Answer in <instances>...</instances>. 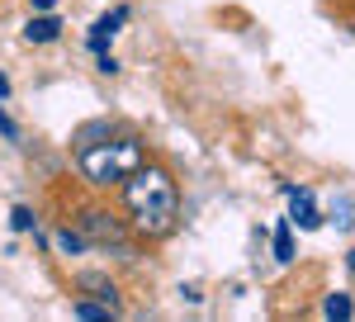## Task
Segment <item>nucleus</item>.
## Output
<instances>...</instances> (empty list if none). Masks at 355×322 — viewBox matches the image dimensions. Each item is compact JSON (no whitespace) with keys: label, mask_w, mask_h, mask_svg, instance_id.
<instances>
[{"label":"nucleus","mask_w":355,"mask_h":322,"mask_svg":"<svg viewBox=\"0 0 355 322\" xmlns=\"http://www.w3.org/2000/svg\"><path fill=\"white\" fill-rule=\"evenodd\" d=\"M119 214L128 218L137 242H162L180 223V185L171 180L166 166L142 161L133 176L119 185Z\"/></svg>","instance_id":"obj_1"},{"label":"nucleus","mask_w":355,"mask_h":322,"mask_svg":"<svg viewBox=\"0 0 355 322\" xmlns=\"http://www.w3.org/2000/svg\"><path fill=\"white\" fill-rule=\"evenodd\" d=\"M142 161H147L142 137L114 133L110 142H95V147H81V152H76V176H81L85 185H95V189H119Z\"/></svg>","instance_id":"obj_2"},{"label":"nucleus","mask_w":355,"mask_h":322,"mask_svg":"<svg viewBox=\"0 0 355 322\" xmlns=\"http://www.w3.org/2000/svg\"><path fill=\"white\" fill-rule=\"evenodd\" d=\"M76 228L85 232L90 246H100V251H110V256H133V228H128V218L123 214H110V209H85L76 218Z\"/></svg>","instance_id":"obj_3"},{"label":"nucleus","mask_w":355,"mask_h":322,"mask_svg":"<svg viewBox=\"0 0 355 322\" xmlns=\"http://www.w3.org/2000/svg\"><path fill=\"white\" fill-rule=\"evenodd\" d=\"M284 194H289V218L299 223V228H322V214H318V194L313 189H299V185H284Z\"/></svg>","instance_id":"obj_4"},{"label":"nucleus","mask_w":355,"mask_h":322,"mask_svg":"<svg viewBox=\"0 0 355 322\" xmlns=\"http://www.w3.org/2000/svg\"><path fill=\"white\" fill-rule=\"evenodd\" d=\"M81 289H85L90 298H100V303H110L114 313L123 308V298H119V285H114L110 275H81Z\"/></svg>","instance_id":"obj_5"},{"label":"nucleus","mask_w":355,"mask_h":322,"mask_svg":"<svg viewBox=\"0 0 355 322\" xmlns=\"http://www.w3.org/2000/svg\"><path fill=\"white\" fill-rule=\"evenodd\" d=\"M119 133V124H105V119H95V124H81L76 133H71V147L81 152V147H95V142H110Z\"/></svg>","instance_id":"obj_6"},{"label":"nucleus","mask_w":355,"mask_h":322,"mask_svg":"<svg viewBox=\"0 0 355 322\" xmlns=\"http://www.w3.org/2000/svg\"><path fill=\"white\" fill-rule=\"evenodd\" d=\"M24 38H28V43H57V38H62V24L53 19V10H48V15H38V19H28Z\"/></svg>","instance_id":"obj_7"},{"label":"nucleus","mask_w":355,"mask_h":322,"mask_svg":"<svg viewBox=\"0 0 355 322\" xmlns=\"http://www.w3.org/2000/svg\"><path fill=\"white\" fill-rule=\"evenodd\" d=\"M294 256H299V246H294V232H289V223H279V228H275V261H279V266H289Z\"/></svg>","instance_id":"obj_8"},{"label":"nucleus","mask_w":355,"mask_h":322,"mask_svg":"<svg viewBox=\"0 0 355 322\" xmlns=\"http://www.w3.org/2000/svg\"><path fill=\"white\" fill-rule=\"evenodd\" d=\"M76 318H85V322H110V318H114V308L85 294V298H76Z\"/></svg>","instance_id":"obj_9"},{"label":"nucleus","mask_w":355,"mask_h":322,"mask_svg":"<svg viewBox=\"0 0 355 322\" xmlns=\"http://www.w3.org/2000/svg\"><path fill=\"white\" fill-rule=\"evenodd\" d=\"M322 313H327L331 322H346L355 313V303H351V294H341V289H336V294H327L322 298Z\"/></svg>","instance_id":"obj_10"},{"label":"nucleus","mask_w":355,"mask_h":322,"mask_svg":"<svg viewBox=\"0 0 355 322\" xmlns=\"http://www.w3.org/2000/svg\"><path fill=\"white\" fill-rule=\"evenodd\" d=\"M57 246H62L67 256H81V251H90V242H85L81 228H57Z\"/></svg>","instance_id":"obj_11"},{"label":"nucleus","mask_w":355,"mask_h":322,"mask_svg":"<svg viewBox=\"0 0 355 322\" xmlns=\"http://www.w3.org/2000/svg\"><path fill=\"white\" fill-rule=\"evenodd\" d=\"M128 15H133V5H114V10H105V15H100V24H95V28H105V33L114 38L119 28L128 24Z\"/></svg>","instance_id":"obj_12"},{"label":"nucleus","mask_w":355,"mask_h":322,"mask_svg":"<svg viewBox=\"0 0 355 322\" xmlns=\"http://www.w3.org/2000/svg\"><path fill=\"white\" fill-rule=\"evenodd\" d=\"M10 228H15V232H33V228H38L33 209H28V204H15V214H10Z\"/></svg>","instance_id":"obj_13"},{"label":"nucleus","mask_w":355,"mask_h":322,"mask_svg":"<svg viewBox=\"0 0 355 322\" xmlns=\"http://www.w3.org/2000/svg\"><path fill=\"white\" fill-rule=\"evenodd\" d=\"M351 204H346V199H336V204H331V223H336V228H351Z\"/></svg>","instance_id":"obj_14"},{"label":"nucleus","mask_w":355,"mask_h":322,"mask_svg":"<svg viewBox=\"0 0 355 322\" xmlns=\"http://www.w3.org/2000/svg\"><path fill=\"white\" fill-rule=\"evenodd\" d=\"M85 43H90V53H95V57L110 53V33H105V28H90V38H85Z\"/></svg>","instance_id":"obj_15"},{"label":"nucleus","mask_w":355,"mask_h":322,"mask_svg":"<svg viewBox=\"0 0 355 322\" xmlns=\"http://www.w3.org/2000/svg\"><path fill=\"white\" fill-rule=\"evenodd\" d=\"M0 137H5V142H19V124H15L5 109H0Z\"/></svg>","instance_id":"obj_16"},{"label":"nucleus","mask_w":355,"mask_h":322,"mask_svg":"<svg viewBox=\"0 0 355 322\" xmlns=\"http://www.w3.org/2000/svg\"><path fill=\"white\" fill-rule=\"evenodd\" d=\"M95 62H100V71H105V76H114V71H119V57H110V53H100Z\"/></svg>","instance_id":"obj_17"},{"label":"nucleus","mask_w":355,"mask_h":322,"mask_svg":"<svg viewBox=\"0 0 355 322\" xmlns=\"http://www.w3.org/2000/svg\"><path fill=\"white\" fill-rule=\"evenodd\" d=\"M28 5H33V10H38V15H48V10H53L57 0H28Z\"/></svg>","instance_id":"obj_18"},{"label":"nucleus","mask_w":355,"mask_h":322,"mask_svg":"<svg viewBox=\"0 0 355 322\" xmlns=\"http://www.w3.org/2000/svg\"><path fill=\"white\" fill-rule=\"evenodd\" d=\"M0 100H10V76L0 71Z\"/></svg>","instance_id":"obj_19"},{"label":"nucleus","mask_w":355,"mask_h":322,"mask_svg":"<svg viewBox=\"0 0 355 322\" xmlns=\"http://www.w3.org/2000/svg\"><path fill=\"white\" fill-rule=\"evenodd\" d=\"M351 270H355V251H351Z\"/></svg>","instance_id":"obj_20"}]
</instances>
